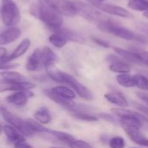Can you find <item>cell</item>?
Returning <instances> with one entry per match:
<instances>
[{
  "instance_id": "cell-1",
  "label": "cell",
  "mask_w": 148,
  "mask_h": 148,
  "mask_svg": "<svg viewBox=\"0 0 148 148\" xmlns=\"http://www.w3.org/2000/svg\"><path fill=\"white\" fill-rule=\"evenodd\" d=\"M47 74L52 81L60 84L66 85L72 88L75 92V94L78 95L81 98L86 101H92L94 99L93 93L86 86L77 81L73 75L64 71L56 69L54 67L47 69Z\"/></svg>"
},
{
  "instance_id": "cell-2",
  "label": "cell",
  "mask_w": 148,
  "mask_h": 148,
  "mask_svg": "<svg viewBox=\"0 0 148 148\" xmlns=\"http://www.w3.org/2000/svg\"><path fill=\"white\" fill-rule=\"evenodd\" d=\"M30 14L38 17L51 30L57 31L62 27V16L49 7L44 2L34 3L30 7Z\"/></svg>"
},
{
  "instance_id": "cell-3",
  "label": "cell",
  "mask_w": 148,
  "mask_h": 148,
  "mask_svg": "<svg viewBox=\"0 0 148 148\" xmlns=\"http://www.w3.org/2000/svg\"><path fill=\"white\" fill-rule=\"evenodd\" d=\"M96 26L100 30L106 32V33L112 34L123 40L134 41V42H138L144 43V44H147L148 42L147 38L145 36L140 35V34H136L133 30L127 28H125L123 26H121L118 23L113 22L112 19L101 23Z\"/></svg>"
},
{
  "instance_id": "cell-4",
  "label": "cell",
  "mask_w": 148,
  "mask_h": 148,
  "mask_svg": "<svg viewBox=\"0 0 148 148\" xmlns=\"http://www.w3.org/2000/svg\"><path fill=\"white\" fill-rule=\"evenodd\" d=\"M73 2L76 8L77 15H80L81 16H82L84 19H86L90 23L98 25L99 23L110 19L105 14H103L102 11H101L96 7L88 3H84L78 0H75Z\"/></svg>"
},
{
  "instance_id": "cell-5",
  "label": "cell",
  "mask_w": 148,
  "mask_h": 148,
  "mask_svg": "<svg viewBox=\"0 0 148 148\" xmlns=\"http://www.w3.org/2000/svg\"><path fill=\"white\" fill-rule=\"evenodd\" d=\"M0 17L6 27H14L21 20V14L14 0H1Z\"/></svg>"
},
{
  "instance_id": "cell-6",
  "label": "cell",
  "mask_w": 148,
  "mask_h": 148,
  "mask_svg": "<svg viewBox=\"0 0 148 148\" xmlns=\"http://www.w3.org/2000/svg\"><path fill=\"white\" fill-rule=\"evenodd\" d=\"M0 115L8 123V125H10L13 127H15L16 129H17L25 138L32 137L33 135H35V133L31 130V128L29 127L26 120L15 115L10 111H9L7 108L1 107L0 108Z\"/></svg>"
},
{
  "instance_id": "cell-7",
  "label": "cell",
  "mask_w": 148,
  "mask_h": 148,
  "mask_svg": "<svg viewBox=\"0 0 148 148\" xmlns=\"http://www.w3.org/2000/svg\"><path fill=\"white\" fill-rule=\"evenodd\" d=\"M44 3L52 10L62 16H75L77 15L76 8L73 1L70 0H44Z\"/></svg>"
},
{
  "instance_id": "cell-8",
  "label": "cell",
  "mask_w": 148,
  "mask_h": 148,
  "mask_svg": "<svg viewBox=\"0 0 148 148\" xmlns=\"http://www.w3.org/2000/svg\"><path fill=\"white\" fill-rule=\"evenodd\" d=\"M35 88V84L28 81L12 82L0 79V93L4 92H16V91H28Z\"/></svg>"
},
{
  "instance_id": "cell-9",
  "label": "cell",
  "mask_w": 148,
  "mask_h": 148,
  "mask_svg": "<svg viewBox=\"0 0 148 148\" xmlns=\"http://www.w3.org/2000/svg\"><path fill=\"white\" fill-rule=\"evenodd\" d=\"M34 94L30 91H16L6 97V101L16 108H23L27 105L29 98L33 97Z\"/></svg>"
},
{
  "instance_id": "cell-10",
  "label": "cell",
  "mask_w": 148,
  "mask_h": 148,
  "mask_svg": "<svg viewBox=\"0 0 148 148\" xmlns=\"http://www.w3.org/2000/svg\"><path fill=\"white\" fill-rule=\"evenodd\" d=\"M107 61L110 63L109 64V69L117 74H129L131 71V67L123 59H121L120 56L109 55L107 57Z\"/></svg>"
},
{
  "instance_id": "cell-11",
  "label": "cell",
  "mask_w": 148,
  "mask_h": 148,
  "mask_svg": "<svg viewBox=\"0 0 148 148\" xmlns=\"http://www.w3.org/2000/svg\"><path fill=\"white\" fill-rule=\"evenodd\" d=\"M98 10H100L101 11L109 14V15H114L116 16H120V17H124V18H132L133 15L132 13H130L127 10H126L125 8L114 5V4H111V3H101L100 5H98L96 7Z\"/></svg>"
},
{
  "instance_id": "cell-12",
  "label": "cell",
  "mask_w": 148,
  "mask_h": 148,
  "mask_svg": "<svg viewBox=\"0 0 148 148\" xmlns=\"http://www.w3.org/2000/svg\"><path fill=\"white\" fill-rule=\"evenodd\" d=\"M25 69L29 72H36L43 69L41 49H36L28 57L27 62L25 63Z\"/></svg>"
},
{
  "instance_id": "cell-13",
  "label": "cell",
  "mask_w": 148,
  "mask_h": 148,
  "mask_svg": "<svg viewBox=\"0 0 148 148\" xmlns=\"http://www.w3.org/2000/svg\"><path fill=\"white\" fill-rule=\"evenodd\" d=\"M43 92H44V95H45L48 98H49L52 101H54V102L56 103L57 105L61 106L62 108H65V109L68 110L69 112L73 111V110L75 108L76 105H77V103H75L74 101L63 99V98L58 96L57 95L54 94V93L50 90V88H49V89H44Z\"/></svg>"
},
{
  "instance_id": "cell-14",
  "label": "cell",
  "mask_w": 148,
  "mask_h": 148,
  "mask_svg": "<svg viewBox=\"0 0 148 148\" xmlns=\"http://www.w3.org/2000/svg\"><path fill=\"white\" fill-rule=\"evenodd\" d=\"M21 36V29L16 26L10 27L0 33V46L10 44Z\"/></svg>"
},
{
  "instance_id": "cell-15",
  "label": "cell",
  "mask_w": 148,
  "mask_h": 148,
  "mask_svg": "<svg viewBox=\"0 0 148 148\" xmlns=\"http://www.w3.org/2000/svg\"><path fill=\"white\" fill-rule=\"evenodd\" d=\"M31 45V42L29 38H24L23 40L21 41V42L17 45V47L15 49V50L10 54L7 58L1 63H8V62H11L12 61L21 57L22 56H23L27 51L28 49H29Z\"/></svg>"
},
{
  "instance_id": "cell-16",
  "label": "cell",
  "mask_w": 148,
  "mask_h": 148,
  "mask_svg": "<svg viewBox=\"0 0 148 148\" xmlns=\"http://www.w3.org/2000/svg\"><path fill=\"white\" fill-rule=\"evenodd\" d=\"M41 49H42V60L43 69L47 70L49 69L53 68L58 61V56L50 48L47 46L42 48Z\"/></svg>"
},
{
  "instance_id": "cell-17",
  "label": "cell",
  "mask_w": 148,
  "mask_h": 148,
  "mask_svg": "<svg viewBox=\"0 0 148 148\" xmlns=\"http://www.w3.org/2000/svg\"><path fill=\"white\" fill-rule=\"evenodd\" d=\"M125 133L127 134V137L135 144L144 147H148V138H147L140 129H134V128H126L123 129Z\"/></svg>"
},
{
  "instance_id": "cell-18",
  "label": "cell",
  "mask_w": 148,
  "mask_h": 148,
  "mask_svg": "<svg viewBox=\"0 0 148 148\" xmlns=\"http://www.w3.org/2000/svg\"><path fill=\"white\" fill-rule=\"evenodd\" d=\"M55 32H58L59 34H61L68 42H74L82 44L86 43V38L83 36V35L75 30H72L67 28H61Z\"/></svg>"
},
{
  "instance_id": "cell-19",
  "label": "cell",
  "mask_w": 148,
  "mask_h": 148,
  "mask_svg": "<svg viewBox=\"0 0 148 148\" xmlns=\"http://www.w3.org/2000/svg\"><path fill=\"white\" fill-rule=\"evenodd\" d=\"M104 97L108 102L114 105H116L121 108H126L128 106L127 98L120 92H110V93L105 94Z\"/></svg>"
},
{
  "instance_id": "cell-20",
  "label": "cell",
  "mask_w": 148,
  "mask_h": 148,
  "mask_svg": "<svg viewBox=\"0 0 148 148\" xmlns=\"http://www.w3.org/2000/svg\"><path fill=\"white\" fill-rule=\"evenodd\" d=\"M113 49L117 55H119L120 57H121L127 62H131V63H135V64H142L139 56L134 52L120 48V47H114Z\"/></svg>"
},
{
  "instance_id": "cell-21",
  "label": "cell",
  "mask_w": 148,
  "mask_h": 148,
  "mask_svg": "<svg viewBox=\"0 0 148 148\" xmlns=\"http://www.w3.org/2000/svg\"><path fill=\"white\" fill-rule=\"evenodd\" d=\"M50 90L57 95L58 96L63 98V99H66V100H75V97H76V94L75 92L70 88L68 86H64V85H60V86H56L52 88H50Z\"/></svg>"
},
{
  "instance_id": "cell-22",
  "label": "cell",
  "mask_w": 148,
  "mask_h": 148,
  "mask_svg": "<svg viewBox=\"0 0 148 148\" xmlns=\"http://www.w3.org/2000/svg\"><path fill=\"white\" fill-rule=\"evenodd\" d=\"M34 120L42 125H48L52 121V115L48 108L41 107L34 113Z\"/></svg>"
},
{
  "instance_id": "cell-23",
  "label": "cell",
  "mask_w": 148,
  "mask_h": 148,
  "mask_svg": "<svg viewBox=\"0 0 148 148\" xmlns=\"http://www.w3.org/2000/svg\"><path fill=\"white\" fill-rule=\"evenodd\" d=\"M3 131L4 133V134L6 135L7 139L12 143H16L17 141L20 140H26V138L15 127H13L10 125H5L3 127Z\"/></svg>"
},
{
  "instance_id": "cell-24",
  "label": "cell",
  "mask_w": 148,
  "mask_h": 148,
  "mask_svg": "<svg viewBox=\"0 0 148 148\" xmlns=\"http://www.w3.org/2000/svg\"><path fill=\"white\" fill-rule=\"evenodd\" d=\"M116 81L118 84L123 88H130L135 87L134 75L130 74H120L116 76Z\"/></svg>"
},
{
  "instance_id": "cell-25",
  "label": "cell",
  "mask_w": 148,
  "mask_h": 148,
  "mask_svg": "<svg viewBox=\"0 0 148 148\" xmlns=\"http://www.w3.org/2000/svg\"><path fill=\"white\" fill-rule=\"evenodd\" d=\"M48 135H50L52 137H54L56 140L62 142V143H65L67 145H69L71 141H73L75 138L68 134V133H65V132H62V131H57V130H49V133L48 134Z\"/></svg>"
},
{
  "instance_id": "cell-26",
  "label": "cell",
  "mask_w": 148,
  "mask_h": 148,
  "mask_svg": "<svg viewBox=\"0 0 148 148\" xmlns=\"http://www.w3.org/2000/svg\"><path fill=\"white\" fill-rule=\"evenodd\" d=\"M0 77L1 79L7 80V81H12V82H22V81H26L25 77L14 70H2L0 72Z\"/></svg>"
},
{
  "instance_id": "cell-27",
  "label": "cell",
  "mask_w": 148,
  "mask_h": 148,
  "mask_svg": "<svg viewBox=\"0 0 148 148\" xmlns=\"http://www.w3.org/2000/svg\"><path fill=\"white\" fill-rule=\"evenodd\" d=\"M71 116L83 121H88V122H96L100 120V118L97 115L92 114L89 112L87 111H78V112H74L70 113Z\"/></svg>"
},
{
  "instance_id": "cell-28",
  "label": "cell",
  "mask_w": 148,
  "mask_h": 148,
  "mask_svg": "<svg viewBox=\"0 0 148 148\" xmlns=\"http://www.w3.org/2000/svg\"><path fill=\"white\" fill-rule=\"evenodd\" d=\"M26 121L27 123L29 124V127L31 128V130L35 133V134H47L49 133V128L45 127L43 125L40 124L39 122H37L35 120H32V119H26Z\"/></svg>"
},
{
  "instance_id": "cell-29",
  "label": "cell",
  "mask_w": 148,
  "mask_h": 148,
  "mask_svg": "<svg viewBox=\"0 0 148 148\" xmlns=\"http://www.w3.org/2000/svg\"><path fill=\"white\" fill-rule=\"evenodd\" d=\"M49 42L56 48H58V49H61V48H63L68 41L61 35L59 34L58 32H55L53 34H51L49 36Z\"/></svg>"
},
{
  "instance_id": "cell-30",
  "label": "cell",
  "mask_w": 148,
  "mask_h": 148,
  "mask_svg": "<svg viewBox=\"0 0 148 148\" xmlns=\"http://www.w3.org/2000/svg\"><path fill=\"white\" fill-rule=\"evenodd\" d=\"M127 6L136 11H147L148 10V0H129Z\"/></svg>"
},
{
  "instance_id": "cell-31",
  "label": "cell",
  "mask_w": 148,
  "mask_h": 148,
  "mask_svg": "<svg viewBox=\"0 0 148 148\" xmlns=\"http://www.w3.org/2000/svg\"><path fill=\"white\" fill-rule=\"evenodd\" d=\"M135 79V87L139 88L141 90L148 91V76L140 73L134 75Z\"/></svg>"
},
{
  "instance_id": "cell-32",
  "label": "cell",
  "mask_w": 148,
  "mask_h": 148,
  "mask_svg": "<svg viewBox=\"0 0 148 148\" xmlns=\"http://www.w3.org/2000/svg\"><path fill=\"white\" fill-rule=\"evenodd\" d=\"M108 147L110 148H125L126 141L121 136H114L108 140Z\"/></svg>"
},
{
  "instance_id": "cell-33",
  "label": "cell",
  "mask_w": 148,
  "mask_h": 148,
  "mask_svg": "<svg viewBox=\"0 0 148 148\" xmlns=\"http://www.w3.org/2000/svg\"><path fill=\"white\" fill-rule=\"evenodd\" d=\"M130 50L134 52L139 56L142 64H145L148 67V51L140 49H137V48H131Z\"/></svg>"
},
{
  "instance_id": "cell-34",
  "label": "cell",
  "mask_w": 148,
  "mask_h": 148,
  "mask_svg": "<svg viewBox=\"0 0 148 148\" xmlns=\"http://www.w3.org/2000/svg\"><path fill=\"white\" fill-rule=\"evenodd\" d=\"M68 146L69 148H94V147L90 145L88 142L82 140H76V139L71 141Z\"/></svg>"
},
{
  "instance_id": "cell-35",
  "label": "cell",
  "mask_w": 148,
  "mask_h": 148,
  "mask_svg": "<svg viewBox=\"0 0 148 148\" xmlns=\"http://www.w3.org/2000/svg\"><path fill=\"white\" fill-rule=\"evenodd\" d=\"M91 39L94 42H95L97 45L102 47V48H105V49H108L110 48V43L101 38H99V37H96V36H91Z\"/></svg>"
},
{
  "instance_id": "cell-36",
  "label": "cell",
  "mask_w": 148,
  "mask_h": 148,
  "mask_svg": "<svg viewBox=\"0 0 148 148\" xmlns=\"http://www.w3.org/2000/svg\"><path fill=\"white\" fill-rule=\"evenodd\" d=\"M98 117H99L100 119H102V120H104V121H108V122H110V123H112V124H117V121H116L115 118H114L112 114H110L101 113V114H98Z\"/></svg>"
},
{
  "instance_id": "cell-37",
  "label": "cell",
  "mask_w": 148,
  "mask_h": 148,
  "mask_svg": "<svg viewBox=\"0 0 148 148\" xmlns=\"http://www.w3.org/2000/svg\"><path fill=\"white\" fill-rule=\"evenodd\" d=\"M14 148H34L30 144H29L26 140H20L13 144Z\"/></svg>"
},
{
  "instance_id": "cell-38",
  "label": "cell",
  "mask_w": 148,
  "mask_h": 148,
  "mask_svg": "<svg viewBox=\"0 0 148 148\" xmlns=\"http://www.w3.org/2000/svg\"><path fill=\"white\" fill-rule=\"evenodd\" d=\"M8 56H9V54H8V51H7L6 48H3V47L0 46V63L3 62L7 58Z\"/></svg>"
},
{
  "instance_id": "cell-39",
  "label": "cell",
  "mask_w": 148,
  "mask_h": 148,
  "mask_svg": "<svg viewBox=\"0 0 148 148\" xmlns=\"http://www.w3.org/2000/svg\"><path fill=\"white\" fill-rule=\"evenodd\" d=\"M136 26L140 30H141L142 32L148 35V23H137Z\"/></svg>"
},
{
  "instance_id": "cell-40",
  "label": "cell",
  "mask_w": 148,
  "mask_h": 148,
  "mask_svg": "<svg viewBox=\"0 0 148 148\" xmlns=\"http://www.w3.org/2000/svg\"><path fill=\"white\" fill-rule=\"evenodd\" d=\"M136 95H137V96L140 100H142L143 101H145L148 105V94H147V93H142V92H137Z\"/></svg>"
},
{
  "instance_id": "cell-41",
  "label": "cell",
  "mask_w": 148,
  "mask_h": 148,
  "mask_svg": "<svg viewBox=\"0 0 148 148\" xmlns=\"http://www.w3.org/2000/svg\"><path fill=\"white\" fill-rule=\"evenodd\" d=\"M105 0H86V2L95 7H97L98 5H100L101 3H103Z\"/></svg>"
},
{
  "instance_id": "cell-42",
  "label": "cell",
  "mask_w": 148,
  "mask_h": 148,
  "mask_svg": "<svg viewBox=\"0 0 148 148\" xmlns=\"http://www.w3.org/2000/svg\"><path fill=\"white\" fill-rule=\"evenodd\" d=\"M143 15H144V16H145L146 18H147L148 19V10H147V11H145V12H144V14H143Z\"/></svg>"
},
{
  "instance_id": "cell-43",
  "label": "cell",
  "mask_w": 148,
  "mask_h": 148,
  "mask_svg": "<svg viewBox=\"0 0 148 148\" xmlns=\"http://www.w3.org/2000/svg\"><path fill=\"white\" fill-rule=\"evenodd\" d=\"M2 131H3V127H2V126H1V124H0V135H1Z\"/></svg>"
},
{
  "instance_id": "cell-44",
  "label": "cell",
  "mask_w": 148,
  "mask_h": 148,
  "mask_svg": "<svg viewBox=\"0 0 148 148\" xmlns=\"http://www.w3.org/2000/svg\"><path fill=\"white\" fill-rule=\"evenodd\" d=\"M142 74H144V75H146L147 76H148V72H145V71H144V72H143Z\"/></svg>"
},
{
  "instance_id": "cell-45",
  "label": "cell",
  "mask_w": 148,
  "mask_h": 148,
  "mask_svg": "<svg viewBox=\"0 0 148 148\" xmlns=\"http://www.w3.org/2000/svg\"><path fill=\"white\" fill-rule=\"evenodd\" d=\"M51 148H61V147H51Z\"/></svg>"
},
{
  "instance_id": "cell-46",
  "label": "cell",
  "mask_w": 148,
  "mask_h": 148,
  "mask_svg": "<svg viewBox=\"0 0 148 148\" xmlns=\"http://www.w3.org/2000/svg\"><path fill=\"white\" fill-rule=\"evenodd\" d=\"M131 148H137V147H131Z\"/></svg>"
},
{
  "instance_id": "cell-47",
  "label": "cell",
  "mask_w": 148,
  "mask_h": 148,
  "mask_svg": "<svg viewBox=\"0 0 148 148\" xmlns=\"http://www.w3.org/2000/svg\"><path fill=\"white\" fill-rule=\"evenodd\" d=\"M0 70H1V69H0Z\"/></svg>"
}]
</instances>
